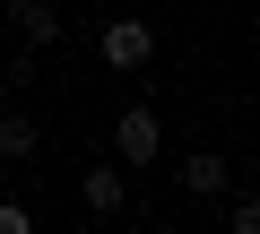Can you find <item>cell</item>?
<instances>
[{"mask_svg":"<svg viewBox=\"0 0 260 234\" xmlns=\"http://www.w3.org/2000/svg\"><path fill=\"white\" fill-rule=\"evenodd\" d=\"M225 182H234V165H225L217 148H191V156H182V191H191V199H217Z\"/></svg>","mask_w":260,"mask_h":234,"instance_id":"cell-4","label":"cell"},{"mask_svg":"<svg viewBox=\"0 0 260 234\" xmlns=\"http://www.w3.org/2000/svg\"><path fill=\"white\" fill-rule=\"evenodd\" d=\"M95 52H104V70L139 78V70L156 61V26H148V18H104V26H95Z\"/></svg>","mask_w":260,"mask_h":234,"instance_id":"cell-1","label":"cell"},{"mask_svg":"<svg viewBox=\"0 0 260 234\" xmlns=\"http://www.w3.org/2000/svg\"><path fill=\"white\" fill-rule=\"evenodd\" d=\"M78 199H87L95 217H121V208H130V165H121V156H95V165L78 174Z\"/></svg>","mask_w":260,"mask_h":234,"instance_id":"cell-3","label":"cell"},{"mask_svg":"<svg viewBox=\"0 0 260 234\" xmlns=\"http://www.w3.org/2000/svg\"><path fill=\"white\" fill-rule=\"evenodd\" d=\"M0 234H35V208L26 199H0Z\"/></svg>","mask_w":260,"mask_h":234,"instance_id":"cell-8","label":"cell"},{"mask_svg":"<svg viewBox=\"0 0 260 234\" xmlns=\"http://www.w3.org/2000/svg\"><path fill=\"white\" fill-rule=\"evenodd\" d=\"M44 139H35V122H26V113H0V156H9V165H26Z\"/></svg>","mask_w":260,"mask_h":234,"instance_id":"cell-6","label":"cell"},{"mask_svg":"<svg viewBox=\"0 0 260 234\" xmlns=\"http://www.w3.org/2000/svg\"><path fill=\"white\" fill-rule=\"evenodd\" d=\"M9 26H18L35 52H44V44L61 35V9H52V0H9Z\"/></svg>","mask_w":260,"mask_h":234,"instance_id":"cell-5","label":"cell"},{"mask_svg":"<svg viewBox=\"0 0 260 234\" xmlns=\"http://www.w3.org/2000/svg\"><path fill=\"white\" fill-rule=\"evenodd\" d=\"M225 234H260V191H243V199L225 208Z\"/></svg>","mask_w":260,"mask_h":234,"instance_id":"cell-7","label":"cell"},{"mask_svg":"<svg viewBox=\"0 0 260 234\" xmlns=\"http://www.w3.org/2000/svg\"><path fill=\"white\" fill-rule=\"evenodd\" d=\"M113 156H121V165H156V156H165V122H156L148 104H130L121 122H113Z\"/></svg>","mask_w":260,"mask_h":234,"instance_id":"cell-2","label":"cell"}]
</instances>
